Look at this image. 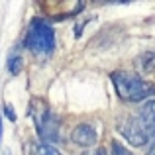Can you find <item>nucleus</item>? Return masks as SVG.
<instances>
[{
    "label": "nucleus",
    "instance_id": "f257e3e1",
    "mask_svg": "<svg viewBox=\"0 0 155 155\" xmlns=\"http://www.w3.org/2000/svg\"><path fill=\"white\" fill-rule=\"evenodd\" d=\"M116 88L118 96L126 102H143L149 96L155 94V87L147 81H143L140 75L134 73H126V71H116L110 75Z\"/></svg>",
    "mask_w": 155,
    "mask_h": 155
},
{
    "label": "nucleus",
    "instance_id": "f03ea898",
    "mask_svg": "<svg viewBox=\"0 0 155 155\" xmlns=\"http://www.w3.org/2000/svg\"><path fill=\"white\" fill-rule=\"evenodd\" d=\"M26 45L35 55H41V57L51 55L53 49H55V31H53L51 24L41 18L31 20L30 30H28V35H26Z\"/></svg>",
    "mask_w": 155,
    "mask_h": 155
},
{
    "label": "nucleus",
    "instance_id": "7ed1b4c3",
    "mask_svg": "<svg viewBox=\"0 0 155 155\" xmlns=\"http://www.w3.org/2000/svg\"><path fill=\"white\" fill-rule=\"evenodd\" d=\"M34 104V102H31ZM34 122L35 128H38L39 137L43 140V143H53V141L59 140V120L53 116V112L49 108H45L41 102L34 104Z\"/></svg>",
    "mask_w": 155,
    "mask_h": 155
},
{
    "label": "nucleus",
    "instance_id": "20e7f679",
    "mask_svg": "<svg viewBox=\"0 0 155 155\" xmlns=\"http://www.w3.org/2000/svg\"><path fill=\"white\" fill-rule=\"evenodd\" d=\"M116 126H118L120 136L124 137L128 143L136 145V147H141V145H145L149 141V136H147V132H145V128H143V124H141L140 118L122 116Z\"/></svg>",
    "mask_w": 155,
    "mask_h": 155
},
{
    "label": "nucleus",
    "instance_id": "39448f33",
    "mask_svg": "<svg viewBox=\"0 0 155 155\" xmlns=\"http://www.w3.org/2000/svg\"><path fill=\"white\" fill-rule=\"evenodd\" d=\"M98 140V134L92 128L91 124H79L75 130L71 132V141L81 147H88V145H94Z\"/></svg>",
    "mask_w": 155,
    "mask_h": 155
},
{
    "label": "nucleus",
    "instance_id": "423d86ee",
    "mask_svg": "<svg viewBox=\"0 0 155 155\" xmlns=\"http://www.w3.org/2000/svg\"><path fill=\"white\" fill-rule=\"evenodd\" d=\"M137 118L141 120V124H143L149 140H155V100H147V102L141 106Z\"/></svg>",
    "mask_w": 155,
    "mask_h": 155
},
{
    "label": "nucleus",
    "instance_id": "0eeeda50",
    "mask_svg": "<svg viewBox=\"0 0 155 155\" xmlns=\"http://www.w3.org/2000/svg\"><path fill=\"white\" fill-rule=\"evenodd\" d=\"M140 67L143 73H151L155 71V51H147L140 57Z\"/></svg>",
    "mask_w": 155,
    "mask_h": 155
},
{
    "label": "nucleus",
    "instance_id": "6e6552de",
    "mask_svg": "<svg viewBox=\"0 0 155 155\" xmlns=\"http://www.w3.org/2000/svg\"><path fill=\"white\" fill-rule=\"evenodd\" d=\"M31 155H61V153L49 143H35L31 147Z\"/></svg>",
    "mask_w": 155,
    "mask_h": 155
},
{
    "label": "nucleus",
    "instance_id": "1a4fd4ad",
    "mask_svg": "<svg viewBox=\"0 0 155 155\" xmlns=\"http://www.w3.org/2000/svg\"><path fill=\"white\" fill-rule=\"evenodd\" d=\"M8 71H10L12 75H18V73L22 71V55H20V53H12V55L8 57Z\"/></svg>",
    "mask_w": 155,
    "mask_h": 155
},
{
    "label": "nucleus",
    "instance_id": "9d476101",
    "mask_svg": "<svg viewBox=\"0 0 155 155\" xmlns=\"http://www.w3.org/2000/svg\"><path fill=\"white\" fill-rule=\"evenodd\" d=\"M112 149H114V151H112L114 155H134L132 151H128L120 141H112Z\"/></svg>",
    "mask_w": 155,
    "mask_h": 155
},
{
    "label": "nucleus",
    "instance_id": "9b49d317",
    "mask_svg": "<svg viewBox=\"0 0 155 155\" xmlns=\"http://www.w3.org/2000/svg\"><path fill=\"white\" fill-rule=\"evenodd\" d=\"M83 155H108V151L102 147H96V149H91V151H84Z\"/></svg>",
    "mask_w": 155,
    "mask_h": 155
},
{
    "label": "nucleus",
    "instance_id": "f8f14e48",
    "mask_svg": "<svg viewBox=\"0 0 155 155\" xmlns=\"http://www.w3.org/2000/svg\"><path fill=\"white\" fill-rule=\"evenodd\" d=\"M6 116L10 118V120H14V112H12V108H10L8 104H6Z\"/></svg>",
    "mask_w": 155,
    "mask_h": 155
},
{
    "label": "nucleus",
    "instance_id": "ddd939ff",
    "mask_svg": "<svg viewBox=\"0 0 155 155\" xmlns=\"http://www.w3.org/2000/svg\"><path fill=\"white\" fill-rule=\"evenodd\" d=\"M0 136H2V118H0Z\"/></svg>",
    "mask_w": 155,
    "mask_h": 155
},
{
    "label": "nucleus",
    "instance_id": "4468645a",
    "mask_svg": "<svg viewBox=\"0 0 155 155\" xmlns=\"http://www.w3.org/2000/svg\"><path fill=\"white\" fill-rule=\"evenodd\" d=\"M147 155H155V147H153V149H151V151H149Z\"/></svg>",
    "mask_w": 155,
    "mask_h": 155
}]
</instances>
